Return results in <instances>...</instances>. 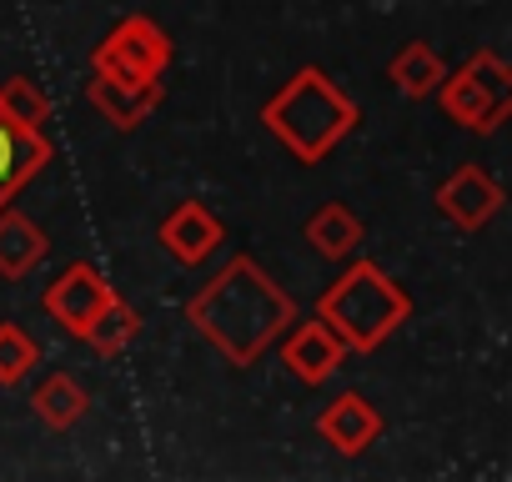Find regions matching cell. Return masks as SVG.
Masks as SVG:
<instances>
[{"label":"cell","mask_w":512,"mask_h":482,"mask_svg":"<svg viewBox=\"0 0 512 482\" xmlns=\"http://www.w3.org/2000/svg\"><path fill=\"white\" fill-rule=\"evenodd\" d=\"M186 322L231 362L251 367L262 352L277 347V337L297 322V302L256 267L251 257H231L191 302Z\"/></svg>","instance_id":"1"},{"label":"cell","mask_w":512,"mask_h":482,"mask_svg":"<svg viewBox=\"0 0 512 482\" xmlns=\"http://www.w3.org/2000/svg\"><path fill=\"white\" fill-rule=\"evenodd\" d=\"M362 121V106L322 71V66H302L267 106H262V126L307 166L327 161Z\"/></svg>","instance_id":"2"},{"label":"cell","mask_w":512,"mask_h":482,"mask_svg":"<svg viewBox=\"0 0 512 482\" xmlns=\"http://www.w3.org/2000/svg\"><path fill=\"white\" fill-rule=\"evenodd\" d=\"M317 317L342 337L347 352H377L397 327L412 317V297L377 267V262H352L317 302Z\"/></svg>","instance_id":"3"},{"label":"cell","mask_w":512,"mask_h":482,"mask_svg":"<svg viewBox=\"0 0 512 482\" xmlns=\"http://www.w3.org/2000/svg\"><path fill=\"white\" fill-rule=\"evenodd\" d=\"M442 101V111L462 126V131H497L512 116V71L497 51H472L457 71L442 76V86L432 91Z\"/></svg>","instance_id":"4"},{"label":"cell","mask_w":512,"mask_h":482,"mask_svg":"<svg viewBox=\"0 0 512 482\" xmlns=\"http://www.w3.org/2000/svg\"><path fill=\"white\" fill-rule=\"evenodd\" d=\"M171 56H176V46L151 16H126L91 51V76H106V81H161Z\"/></svg>","instance_id":"5"},{"label":"cell","mask_w":512,"mask_h":482,"mask_svg":"<svg viewBox=\"0 0 512 482\" xmlns=\"http://www.w3.org/2000/svg\"><path fill=\"white\" fill-rule=\"evenodd\" d=\"M116 297V287L91 267V262H71L51 287H46V317L61 327V332H71V337H81L91 322H96V312L106 307Z\"/></svg>","instance_id":"6"},{"label":"cell","mask_w":512,"mask_h":482,"mask_svg":"<svg viewBox=\"0 0 512 482\" xmlns=\"http://www.w3.org/2000/svg\"><path fill=\"white\" fill-rule=\"evenodd\" d=\"M221 236H226V226L206 201H176L156 226V241L166 247V257L176 267H201L206 257H216Z\"/></svg>","instance_id":"7"},{"label":"cell","mask_w":512,"mask_h":482,"mask_svg":"<svg viewBox=\"0 0 512 482\" xmlns=\"http://www.w3.org/2000/svg\"><path fill=\"white\" fill-rule=\"evenodd\" d=\"M437 211H442L457 231H482V226L502 211V186H497L477 161H462L452 176H442V186H437Z\"/></svg>","instance_id":"8"},{"label":"cell","mask_w":512,"mask_h":482,"mask_svg":"<svg viewBox=\"0 0 512 482\" xmlns=\"http://www.w3.org/2000/svg\"><path fill=\"white\" fill-rule=\"evenodd\" d=\"M277 347H282V367H287L302 387H322V382L342 367V357H347L342 337H337L322 317L292 322V327L277 337Z\"/></svg>","instance_id":"9"},{"label":"cell","mask_w":512,"mask_h":482,"mask_svg":"<svg viewBox=\"0 0 512 482\" xmlns=\"http://www.w3.org/2000/svg\"><path fill=\"white\" fill-rule=\"evenodd\" d=\"M56 146L46 131L36 126H16L6 111H0V206H11L21 186H31L46 166H51Z\"/></svg>","instance_id":"10"},{"label":"cell","mask_w":512,"mask_h":482,"mask_svg":"<svg viewBox=\"0 0 512 482\" xmlns=\"http://www.w3.org/2000/svg\"><path fill=\"white\" fill-rule=\"evenodd\" d=\"M317 432H322L342 457H362V452L382 437V412H377L362 392H337V397L322 407Z\"/></svg>","instance_id":"11"},{"label":"cell","mask_w":512,"mask_h":482,"mask_svg":"<svg viewBox=\"0 0 512 482\" xmlns=\"http://www.w3.org/2000/svg\"><path fill=\"white\" fill-rule=\"evenodd\" d=\"M86 96H91V106H96V116H101L106 126L136 131V126L161 106L166 86H161V81H106V76H91Z\"/></svg>","instance_id":"12"},{"label":"cell","mask_w":512,"mask_h":482,"mask_svg":"<svg viewBox=\"0 0 512 482\" xmlns=\"http://www.w3.org/2000/svg\"><path fill=\"white\" fill-rule=\"evenodd\" d=\"M46 252H51V236L26 211L0 206V277H6V282L31 277L46 262Z\"/></svg>","instance_id":"13"},{"label":"cell","mask_w":512,"mask_h":482,"mask_svg":"<svg viewBox=\"0 0 512 482\" xmlns=\"http://www.w3.org/2000/svg\"><path fill=\"white\" fill-rule=\"evenodd\" d=\"M302 236H307V247H317L327 262H347V257H357V247H362V221H357V211H352L347 201H322V206L307 216Z\"/></svg>","instance_id":"14"},{"label":"cell","mask_w":512,"mask_h":482,"mask_svg":"<svg viewBox=\"0 0 512 482\" xmlns=\"http://www.w3.org/2000/svg\"><path fill=\"white\" fill-rule=\"evenodd\" d=\"M31 407H36V417H41L51 432H71V427L91 412V392H86L71 372H51V377H41V387L31 392Z\"/></svg>","instance_id":"15"},{"label":"cell","mask_w":512,"mask_h":482,"mask_svg":"<svg viewBox=\"0 0 512 482\" xmlns=\"http://www.w3.org/2000/svg\"><path fill=\"white\" fill-rule=\"evenodd\" d=\"M442 76H447V61H442L427 41H407V46L387 61V81H392L402 96H412V101L432 96V91L442 86Z\"/></svg>","instance_id":"16"},{"label":"cell","mask_w":512,"mask_h":482,"mask_svg":"<svg viewBox=\"0 0 512 482\" xmlns=\"http://www.w3.org/2000/svg\"><path fill=\"white\" fill-rule=\"evenodd\" d=\"M136 337H141V312H136L131 302H121V297H111V302L96 312V322L81 332V342H86L96 357H121Z\"/></svg>","instance_id":"17"},{"label":"cell","mask_w":512,"mask_h":482,"mask_svg":"<svg viewBox=\"0 0 512 482\" xmlns=\"http://www.w3.org/2000/svg\"><path fill=\"white\" fill-rule=\"evenodd\" d=\"M0 111H6L16 126L46 131V121H51V96H46V86H36L31 76H11V81H0Z\"/></svg>","instance_id":"18"},{"label":"cell","mask_w":512,"mask_h":482,"mask_svg":"<svg viewBox=\"0 0 512 482\" xmlns=\"http://www.w3.org/2000/svg\"><path fill=\"white\" fill-rule=\"evenodd\" d=\"M41 362L36 337L21 322H0V387H21Z\"/></svg>","instance_id":"19"}]
</instances>
